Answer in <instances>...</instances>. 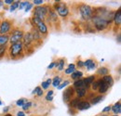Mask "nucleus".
Returning <instances> with one entry per match:
<instances>
[{"mask_svg": "<svg viewBox=\"0 0 121 116\" xmlns=\"http://www.w3.org/2000/svg\"><path fill=\"white\" fill-rule=\"evenodd\" d=\"M98 87H99V79L98 80H95L91 86V88L92 91H97L98 90Z\"/></svg>", "mask_w": 121, "mask_h": 116, "instance_id": "7c9ffc66", "label": "nucleus"}, {"mask_svg": "<svg viewBox=\"0 0 121 116\" xmlns=\"http://www.w3.org/2000/svg\"><path fill=\"white\" fill-rule=\"evenodd\" d=\"M83 80H84V83H85V87L87 89H89L91 87V84L96 80V75L92 74V75H90V76H88L86 78H83Z\"/></svg>", "mask_w": 121, "mask_h": 116, "instance_id": "2eb2a0df", "label": "nucleus"}, {"mask_svg": "<svg viewBox=\"0 0 121 116\" xmlns=\"http://www.w3.org/2000/svg\"><path fill=\"white\" fill-rule=\"evenodd\" d=\"M8 48H9L8 46H1V47H0V59L6 56L7 51H8Z\"/></svg>", "mask_w": 121, "mask_h": 116, "instance_id": "cd10ccee", "label": "nucleus"}, {"mask_svg": "<svg viewBox=\"0 0 121 116\" xmlns=\"http://www.w3.org/2000/svg\"><path fill=\"white\" fill-rule=\"evenodd\" d=\"M55 66H56V61H52V62L48 66V70H52L53 68H55Z\"/></svg>", "mask_w": 121, "mask_h": 116, "instance_id": "58836bf2", "label": "nucleus"}, {"mask_svg": "<svg viewBox=\"0 0 121 116\" xmlns=\"http://www.w3.org/2000/svg\"><path fill=\"white\" fill-rule=\"evenodd\" d=\"M4 116H13V115H12V114H10V113H6Z\"/></svg>", "mask_w": 121, "mask_h": 116, "instance_id": "3c124183", "label": "nucleus"}, {"mask_svg": "<svg viewBox=\"0 0 121 116\" xmlns=\"http://www.w3.org/2000/svg\"><path fill=\"white\" fill-rule=\"evenodd\" d=\"M109 73H110L109 69L105 66L100 67L96 70V75H99V76H105V75H108Z\"/></svg>", "mask_w": 121, "mask_h": 116, "instance_id": "f3484780", "label": "nucleus"}, {"mask_svg": "<svg viewBox=\"0 0 121 116\" xmlns=\"http://www.w3.org/2000/svg\"><path fill=\"white\" fill-rule=\"evenodd\" d=\"M50 6L49 5H42L38 7H35V9L33 10V17L39 19L40 21H44L48 16V12L49 10Z\"/></svg>", "mask_w": 121, "mask_h": 116, "instance_id": "20e7f679", "label": "nucleus"}, {"mask_svg": "<svg viewBox=\"0 0 121 116\" xmlns=\"http://www.w3.org/2000/svg\"><path fill=\"white\" fill-rule=\"evenodd\" d=\"M22 46H23L24 51H27L31 47H35V43H34V40H33V37H32L30 31L24 33L23 37L22 39Z\"/></svg>", "mask_w": 121, "mask_h": 116, "instance_id": "423d86ee", "label": "nucleus"}, {"mask_svg": "<svg viewBox=\"0 0 121 116\" xmlns=\"http://www.w3.org/2000/svg\"><path fill=\"white\" fill-rule=\"evenodd\" d=\"M91 107V103L88 100H80V102L78 103L77 107H76V111H86L89 110Z\"/></svg>", "mask_w": 121, "mask_h": 116, "instance_id": "4468645a", "label": "nucleus"}, {"mask_svg": "<svg viewBox=\"0 0 121 116\" xmlns=\"http://www.w3.org/2000/svg\"><path fill=\"white\" fill-rule=\"evenodd\" d=\"M1 105H3V103H2V101L0 100V106H1Z\"/></svg>", "mask_w": 121, "mask_h": 116, "instance_id": "864d4df0", "label": "nucleus"}, {"mask_svg": "<svg viewBox=\"0 0 121 116\" xmlns=\"http://www.w3.org/2000/svg\"><path fill=\"white\" fill-rule=\"evenodd\" d=\"M113 116H118V115H113Z\"/></svg>", "mask_w": 121, "mask_h": 116, "instance_id": "5fc2aeb1", "label": "nucleus"}, {"mask_svg": "<svg viewBox=\"0 0 121 116\" xmlns=\"http://www.w3.org/2000/svg\"><path fill=\"white\" fill-rule=\"evenodd\" d=\"M53 93H54V91H53V90H48V91L47 92V95H46V96L52 97V96H53Z\"/></svg>", "mask_w": 121, "mask_h": 116, "instance_id": "37998d69", "label": "nucleus"}, {"mask_svg": "<svg viewBox=\"0 0 121 116\" xmlns=\"http://www.w3.org/2000/svg\"><path fill=\"white\" fill-rule=\"evenodd\" d=\"M31 34H32V37H33V40H34V43L35 46V45H40L43 41V36L41 35V33L36 30L35 27H32V29L30 30Z\"/></svg>", "mask_w": 121, "mask_h": 116, "instance_id": "1a4fd4ad", "label": "nucleus"}, {"mask_svg": "<svg viewBox=\"0 0 121 116\" xmlns=\"http://www.w3.org/2000/svg\"><path fill=\"white\" fill-rule=\"evenodd\" d=\"M108 89H109V87L103 81L102 78H100L99 79V87H98V90H97L99 95H104V94H106Z\"/></svg>", "mask_w": 121, "mask_h": 116, "instance_id": "9d476101", "label": "nucleus"}, {"mask_svg": "<svg viewBox=\"0 0 121 116\" xmlns=\"http://www.w3.org/2000/svg\"><path fill=\"white\" fill-rule=\"evenodd\" d=\"M13 2H14V0H5V1H3L4 4H6V5H9V6H10Z\"/></svg>", "mask_w": 121, "mask_h": 116, "instance_id": "79ce46f5", "label": "nucleus"}, {"mask_svg": "<svg viewBox=\"0 0 121 116\" xmlns=\"http://www.w3.org/2000/svg\"><path fill=\"white\" fill-rule=\"evenodd\" d=\"M29 4H30V2H29V1H22V2H21V3H20V5H19V8H20V9L25 8Z\"/></svg>", "mask_w": 121, "mask_h": 116, "instance_id": "473e14b6", "label": "nucleus"}, {"mask_svg": "<svg viewBox=\"0 0 121 116\" xmlns=\"http://www.w3.org/2000/svg\"><path fill=\"white\" fill-rule=\"evenodd\" d=\"M52 8L55 10L56 13H58V15L61 17L62 19L67 18L68 15L70 13V9L67 7V5L65 3H63L62 1H55V4L53 5Z\"/></svg>", "mask_w": 121, "mask_h": 116, "instance_id": "7ed1b4c3", "label": "nucleus"}, {"mask_svg": "<svg viewBox=\"0 0 121 116\" xmlns=\"http://www.w3.org/2000/svg\"><path fill=\"white\" fill-rule=\"evenodd\" d=\"M111 111L114 112L115 115H117L121 112V104L120 100H118L117 102H116L113 106H111Z\"/></svg>", "mask_w": 121, "mask_h": 116, "instance_id": "6ab92c4d", "label": "nucleus"}, {"mask_svg": "<svg viewBox=\"0 0 121 116\" xmlns=\"http://www.w3.org/2000/svg\"><path fill=\"white\" fill-rule=\"evenodd\" d=\"M28 101L26 99H24V98H22V99H18L17 101H16V105L18 106V107H22L24 103H26V102Z\"/></svg>", "mask_w": 121, "mask_h": 116, "instance_id": "2f4dec72", "label": "nucleus"}, {"mask_svg": "<svg viewBox=\"0 0 121 116\" xmlns=\"http://www.w3.org/2000/svg\"><path fill=\"white\" fill-rule=\"evenodd\" d=\"M20 3H21V1H14L11 5H10V8H9V11H11V12H13V11H15L17 8H19V5H20Z\"/></svg>", "mask_w": 121, "mask_h": 116, "instance_id": "bb28decb", "label": "nucleus"}, {"mask_svg": "<svg viewBox=\"0 0 121 116\" xmlns=\"http://www.w3.org/2000/svg\"><path fill=\"white\" fill-rule=\"evenodd\" d=\"M99 116H107V115H105V114H101V115H99Z\"/></svg>", "mask_w": 121, "mask_h": 116, "instance_id": "603ef678", "label": "nucleus"}, {"mask_svg": "<svg viewBox=\"0 0 121 116\" xmlns=\"http://www.w3.org/2000/svg\"><path fill=\"white\" fill-rule=\"evenodd\" d=\"M9 43V34H0V47L7 46Z\"/></svg>", "mask_w": 121, "mask_h": 116, "instance_id": "a211bd4d", "label": "nucleus"}, {"mask_svg": "<svg viewBox=\"0 0 121 116\" xmlns=\"http://www.w3.org/2000/svg\"><path fill=\"white\" fill-rule=\"evenodd\" d=\"M41 89H42V88H41L40 87H36L35 89H34V90H33L32 94H33V95H36V94H37V93H38V92H39Z\"/></svg>", "mask_w": 121, "mask_h": 116, "instance_id": "4c0bfd02", "label": "nucleus"}, {"mask_svg": "<svg viewBox=\"0 0 121 116\" xmlns=\"http://www.w3.org/2000/svg\"><path fill=\"white\" fill-rule=\"evenodd\" d=\"M75 88L73 87H67V88L64 90L63 94H62V99H63V101L65 103H68L70 101L74 96H75Z\"/></svg>", "mask_w": 121, "mask_h": 116, "instance_id": "6e6552de", "label": "nucleus"}, {"mask_svg": "<svg viewBox=\"0 0 121 116\" xmlns=\"http://www.w3.org/2000/svg\"><path fill=\"white\" fill-rule=\"evenodd\" d=\"M104 99V95H97L91 99L90 100V103H91V105H96V104L103 101Z\"/></svg>", "mask_w": 121, "mask_h": 116, "instance_id": "aec40b11", "label": "nucleus"}, {"mask_svg": "<svg viewBox=\"0 0 121 116\" xmlns=\"http://www.w3.org/2000/svg\"><path fill=\"white\" fill-rule=\"evenodd\" d=\"M16 116H26V113H25L23 111H20V112H17Z\"/></svg>", "mask_w": 121, "mask_h": 116, "instance_id": "a19ab883", "label": "nucleus"}, {"mask_svg": "<svg viewBox=\"0 0 121 116\" xmlns=\"http://www.w3.org/2000/svg\"><path fill=\"white\" fill-rule=\"evenodd\" d=\"M51 81H52V79H50V78H48V79H47V81H46V83L50 87L51 86Z\"/></svg>", "mask_w": 121, "mask_h": 116, "instance_id": "de8ad7c7", "label": "nucleus"}, {"mask_svg": "<svg viewBox=\"0 0 121 116\" xmlns=\"http://www.w3.org/2000/svg\"><path fill=\"white\" fill-rule=\"evenodd\" d=\"M24 30L22 28H20V27H15L13 28L12 31L9 33V43L10 45L12 44L18 43V42H21L22 37H23V34H24Z\"/></svg>", "mask_w": 121, "mask_h": 116, "instance_id": "39448f33", "label": "nucleus"}, {"mask_svg": "<svg viewBox=\"0 0 121 116\" xmlns=\"http://www.w3.org/2000/svg\"><path fill=\"white\" fill-rule=\"evenodd\" d=\"M61 82H62V78L59 75H56V76L53 77V79L51 81V86L53 87H55V88H57L61 84Z\"/></svg>", "mask_w": 121, "mask_h": 116, "instance_id": "4be33fe9", "label": "nucleus"}, {"mask_svg": "<svg viewBox=\"0 0 121 116\" xmlns=\"http://www.w3.org/2000/svg\"><path fill=\"white\" fill-rule=\"evenodd\" d=\"M13 29V22L9 20H3L0 22V34H9Z\"/></svg>", "mask_w": 121, "mask_h": 116, "instance_id": "0eeeda50", "label": "nucleus"}, {"mask_svg": "<svg viewBox=\"0 0 121 116\" xmlns=\"http://www.w3.org/2000/svg\"><path fill=\"white\" fill-rule=\"evenodd\" d=\"M84 67H86L88 71H93V70L96 69L97 63H96V61H95L94 59H92V58H88V59H86V60L84 61Z\"/></svg>", "mask_w": 121, "mask_h": 116, "instance_id": "f8f14e48", "label": "nucleus"}, {"mask_svg": "<svg viewBox=\"0 0 121 116\" xmlns=\"http://www.w3.org/2000/svg\"><path fill=\"white\" fill-rule=\"evenodd\" d=\"M9 107L8 106V107H5L4 109H3V112L6 114V113H9Z\"/></svg>", "mask_w": 121, "mask_h": 116, "instance_id": "a18cd8bd", "label": "nucleus"}, {"mask_svg": "<svg viewBox=\"0 0 121 116\" xmlns=\"http://www.w3.org/2000/svg\"><path fill=\"white\" fill-rule=\"evenodd\" d=\"M43 94H44V91L41 89V90L36 94V96H37V97H42V96H43Z\"/></svg>", "mask_w": 121, "mask_h": 116, "instance_id": "49530a36", "label": "nucleus"}, {"mask_svg": "<svg viewBox=\"0 0 121 116\" xmlns=\"http://www.w3.org/2000/svg\"><path fill=\"white\" fill-rule=\"evenodd\" d=\"M102 79H103V81H104L109 87H111L113 85H114V79H113L112 75H110V74L105 75V76H103Z\"/></svg>", "mask_w": 121, "mask_h": 116, "instance_id": "5701e85b", "label": "nucleus"}, {"mask_svg": "<svg viewBox=\"0 0 121 116\" xmlns=\"http://www.w3.org/2000/svg\"><path fill=\"white\" fill-rule=\"evenodd\" d=\"M75 94L76 95V97L78 99H82V98H85L86 96H88L89 94V89L85 88V87H82V88H77L75 89Z\"/></svg>", "mask_w": 121, "mask_h": 116, "instance_id": "ddd939ff", "label": "nucleus"}, {"mask_svg": "<svg viewBox=\"0 0 121 116\" xmlns=\"http://www.w3.org/2000/svg\"><path fill=\"white\" fill-rule=\"evenodd\" d=\"M78 10H79V13L81 16V19L84 21L89 22L91 21V19L94 15L95 8L91 7L90 5H87V4H80L78 6Z\"/></svg>", "mask_w": 121, "mask_h": 116, "instance_id": "f03ea898", "label": "nucleus"}, {"mask_svg": "<svg viewBox=\"0 0 121 116\" xmlns=\"http://www.w3.org/2000/svg\"><path fill=\"white\" fill-rule=\"evenodd\" d=\"M103 113H106V112H111V106H106L105 108L103 109Z\"/></svg>", "mask_w": 121, "mask_h": 116, "instance_id": "e433bc0d", "label": "nucleus"}, {"mask_svg": "<svg viewBox=\"0 0 121 116\" xmlns=\"http://www.w3.org/2000/svg\"><path fill=\"white\" fill-rule=\"evenodd\" d=\"M45 99L47 100V101H52V100H53V96H52V97H48V96H46Z\"/></svg>", "mask_w": 121, "mask_h": 116, "instance_id": "c03bdc74", "label": "nucleus"}, {"mask_svg": "<svg viewBox=\"0 0 121 116\" xmlns=\"http://www.w3.org/2000/svg\"><path fill=\"white\" fill-rule=\"evenodd\" d=\"M33 7H34V5H33L32 3H30V4H29V5H28V6H27L25 8H24V11H25V12H28V11H30L31 9L33 8Z\"/></svg>", "mask_w": 121, "mask_h": 116, "instance_id": "ea45409f", "label": "nucleus"}, {"mask_svg": "<svg viewBox=\"0 0 121 116\" xmlns=\"http://www.w3.org/2000/svg\"><path fill=\"white\" fill-rule=\"evenodd\" d=\"M8 51H9V56L10 59H18V58L23 57L24 49H23L22 41L10 45L8 48Z\"/></svg>", "mask_w": 121, "mask_h": 116, "instance_id": "f257e3e1", "label": "nucleus"}, {"mask_svg": "<svg viewBox=\"0 0 121 116\" xmlns=\"http://www.w3.org/2000/svg\"><path fill=\"white\" fill-rule=\"evenodd\" d=\"M76 64H75V63H70V64L68 65V67L64 70V73H65L66 75H71V74L76 70Z\"/></svg>", "mask_w": 121, "mask_h": 116, "instance_id": "b1692460", "label": "nucleus"}, {"mask_svg": "<svg viewBox=\"0 0 121 116\" xmlns=\"http://www.w3.org/2000/svg\"><path fill=\"white\" fill-rule=\"evenodd\" d=\"M33 106V102L31 101H27L26 103H24L22 106V111L23 112H25V111H28V110H30V108Z\"/></svg>", "mask_w": 121, "mask_h": 116, "instance_id": "c756f323", "label": "nucleus"}, {"mask_svg": "<svg viewBox=\"0 0 121 116\" xmlns=\"http://www.w3.org/2000/svg\"><path fill=\"white\" fill-rule=\"evenodd\" d=\"M83 73L81 72V71H78V70H76L74 73L71 74V78H72V80H74V81H76V80H79V79H81L82 77H83Z\"/></svg>", "mask_w": 121, "mask_h": 116, "instance_id": "393cba45", "label": "nucleus"}, {"mask_svg": "<svg viewBox=\"0 0 121 116\" xmlns=\"http://www.w3.org/2000/svg\"><path fill=\"white\" fill-rule=\"evenodd\" d=\"M113 22L116 27H120L121 25V9L120 8L115 11L114 17H113Z\"/></svg>", "mask_w": 121, "mask_h": 116, "instance_id": "9b49d317", "label": "nucleus"}, {"mask_svg": "<svg viewBox=\"0 0 121 116\" xmlns=\"http://www.w3.org/2000/svg\"><path fill=\"white\" fill-rule=\"evenodd\" d=\"M41 88H42V90H48V88H49V86L46 83V81H43L42 83H41Z\"/></svg>", "mask_w": 121, "mask_h": 116, "instance_id": "c9c22d12", "label": "nucleus"}, {"mask_svg": "<svg viewBox=\"0 0 121 116\" xmlns=\"http://www.w3.org/2000/svg\"><path fill=\"white\" fill-rule=\"evenodd\" d=\"M117 42L120 44L121 42V34H120V33H118V34H117Z\"/></svg>", "mask_w": 121, "mask_h": 116, "instance_id": "09e8293b", "label": "nucleus"}, {"mask_svg": "<svg viewBox=\"0 0 121 116\" xmlns=\"http://www.w3.org/2000/svg\"><path fill=\"white\" fill-rule=\"evenodd\" d=\"M76 67L79 68V69H82V68H84V61H83V60H81V59H78V60L76 61Z\"/></svg>", "mask_w": 121, "mask_h": 116, "instance_id": "f704fd0d", "label": "nucleus"}, {"mask_svg": "<svg viewBox=\"0 0 121 116\" xmlns=\"http://www.w3.org/2000/svg\"><path fill=\"white\" fill-rule=\"evenodd\" d=\"M3 5H4V3H3V1H1V0H0V8H1V7L3 6Z\"/></svg>", "mask_w": 121, "mask_h": 116, "instance_id": "8fccbe9b", "label": "nucleus"}, {"mask_svg": "<svg viewBox=\"0 0 121 116\" xmlns=\"http://www.w3.org/2000/svg\"><path fill=\"white\" fill-rule=\"evenodd\" d=\"M70 84H71L70 80H64L63 82H61V84H60V86L57 87V88H58L59 90H61V89H63L64 87H67Z\"/></svg>", "mask_w": 121, "mask_h": 116, "instance_id": "c85d7f7f", "label": "nucleus"}, {"mask_svg": "<svg viewBox=\"0 0 121 116\" xmlns=\"http://www.w3.org/2000/svg\"><path fill=\"white\" fill-rule=\"evenodd\" d=\"M80 99H78L77 97H74L70 101L68 102L67 104H68V107H69V109L71 110H76V107H77V105H78V103L80 102Z\"/></svg>", "mask_w": 121, "mask_h": 116, "instance_id": "dca6fc26", "label": "nucleus"}, {"mask_svg": "<svg viewBox=\"0 0 121 116\" xmlns=\"http://www.w3.org/2000/svg\"><path fill=\"white\" fill-rule=\"evenodd\" d=\"M64 64H65V59L63 58H60L56 60V66H55V68H57V70L59 72H62L64 70Z\"/></svg>", "mask_w": 121, "mask_h": 116, "instance_id": "412c9836", "label": "nucleus"}, {"mask_svg": "<svg viewBox=\"0 0 121 116\" xmlns=\"http://www.w3.org/2000/svg\"><path fill=\"white\" fill-rule=\"evenodd\" d=\"M32 4H33L34 6L38 7V6H42V5H44V1H43V0H34Z\"/></svg>", "mask_w": 121, "mask_h": 116, "instance_id": "72a5a7b5", "label": "nucleus"}, {"mask_svg": "<svg viewBox=\"0 0 121 116\" xmlns=\"http://www.w3.org/2000/svg\"><path fill=\"white\" fill-rule=\"evenodd\" d=\"M73 87H74L75 89L85 87V83H84L83 78H81V79H79V80H76V81H74V83H73ZM85 88H86V87H85Z\"/></svg>", "mask_w": 121, "mask_h": 116, "instance_id": "a878e982", "label": "nucleus"}]
</instances>
